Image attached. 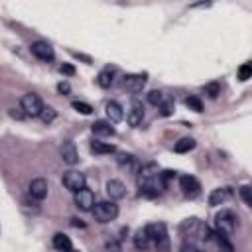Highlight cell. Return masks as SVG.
Segmentation results:
<instances>
[{
  "mask_svg": "<svg viewBox=\"0 0 252 252\" xmlns=\"http://www.w3.org/2000/svg\"><path fill=\"white\" fill-rule=\"evenodd\" d=\"M138 185H140V195H144V197L152 199L160 193L164 183H162V177H160V173H158L156 166H146V168L140 170Z\"/></svg>",
  "mask_w": 252,
  "mask_h": 252,
  "instance_id": "cell-1",
  "label": "cell"
},
{
  "mask_svg": "<svg viewBox=\"0 0 252 252\" xmlns=\"http://www.w3.org/2000/svg\"><path fill=\"white\" fill-rule=\"evenodd\" d=\"M236 229V217L233 215V211H220L215 215V233L219 236H233Z\"/></svg>",
  "mask_w": 252,
  "mask_h": 252,
  "instance_id": "cell-2",
  "label": "cell"
},
{
  "mask_svg": "<svg viewBox=\"0 0 252 252\" xmlns=\"http://www.w3.org/2000/svg\"><path fill=\"white\" fill-rule=\"evenodd\" d=\"M93 217L97 223H110L118 217V205L110 199V201H99L93 205Z\"/></svg>",
  "mask_w": 252,
  "mask_h": 252,
  "instance_id": "cell-3",
  "label": "cell"
},
{
  "mask_svg": "<svg viewBox=\"0 0 252 252\" xmlns=\"http://www.w3.org/2000/svg\"><path fill=\"white\" fill-rule=\"evenodd\" d=\"M179 189H181V193L189 199H195L199 197L201 193V183L197 181V177L193 175H181L179 177Z\"/></svg>",
  "mask_w": 252,
  "mask_h": 252,
  "instance_id": "cell-4",
  "label": "cell"
},
{
  "mask_svg": "<svg viewBox=\"0 0 252 252\" xmlns=\"http://www.w3.org/2000/svg\"><path fill=\"white\" fill-rule=\"evenodd\" d=\"M63 185H65L69 191H79V189H83L85 185H87V177H85V173H81V172H77V170H69V172H65L63 173Z\"/></svg>",
  "mask_w": 252,
  "mask_h": 252,
  "instance_id": "cell-5",
  "label": "cell"
},
{
  "mask_svg": "<svg viewBox=\"0 0 252 252\" xmlns=\"http://www.w3.org/2000/svg\"><path fill=\"white\" fill-rule=\"evenodd\" d=\"M42 107H44L42 99L38 97V94H34V93H28V94H24V97H22V110L28 116H40Z\"/></svg>",
  "mask_w": 252,
  "mask_h": 252,
  "instance_id": "cell-6",
  "label": "cell"
},
{
  "mask_svg": "<svg viewBox=\"0 0 252 252\" xmlns=\"http://www.w3.org/2000/svg\"><path fill=\"white\" fill-rule=\"evenodd\" d=\"M144 231H146V235H148V238L152 242H156L158 246H166V242H168V231H166L164 223H152Z\"/></svg>",
  "mask_w": 252,
  "mask_h": 252,
  "instance_id": "cell-7",
  "label": "cell"
},
{
  "mask_svg": "<svg viewBox=\"0 0 252 252\" xmlns=\"http://www.w3.org/2000/svg\"><path fill=\"white\" fill-rule=\"evenodd\" d=\"M47 191H49V183L47 179L44 177H36V179H32L30 183V189H28V193L32 199H36V201H44L47 197Z\"/></svg>",
  "mask_w": 252,
  "mask_h": 252,
  "instance_id": "cell-8",
  "label": "cell"
},
{
  "mask_svg": "<svg viewBox=\"0 0 252 252\" xmlns=\"http://www.w3.org/2000/svg\"><path fill=\"white\" fill-rule=\"evenodd\" d=\"M146 81H148L146 73H130V75L122 77V87L126 91H130V93H140L144 89Z\"/></svg>",
  "mask_w": 252,
  "mask_h": 252,
  "instance_id": "cell-9",
  "label": "cell"
},
{
  "mask_svg": "<svg viewBox=\"0 0 252 252\" xmlns=\"http://www.w3.org/2000/svg\"><path fill=\"white\" fill-rule=\"evenodd\" d=\"M30 51L40 61H53V57H55V51L47 42H34L30 46Z\"/></svg>",
  "mask_w": 252,
  "mask_h": 252,
  "instance_id": "cell-10",
  "label": "cell"
},
{
  "mask_svg": "<svg viewBox=\"0 0 252 252\" xmlns=\"http://www.w3.org/2000/svg\"><path fill=\"white\" fill-rule=\"evenodd\" d=\"M73 201H75V207H77V209H81V211H91L93 205H94V195H93L91 189H85V187H83V189H79V191H75Z\"/></svg>",
  "mask_w": 252,
  "mask_h": 252,
  "instance_id": "cell-11",
  "label": "cell"
},
{
  "mask_svg": "<svg viewBox=\"0 0 252 252\" xmlns=\"http://www.w3.org/2000/svg\"><path fill=\"white\" fill-rule=\"evenodd\" d=\"M231 197H233V189H231V187H219V189H213L211 195H209V205H211V207L223 205V203L229 201Z\"/></svg>",
  "mask_w": 252,
  "mask_h": 252,
  "instance_id": "cell-12",
  "label": "cell"
},
{
  "mask_svg": "<svg viewBox=\"0 0 252 252\" xmlns=\"http://www.w3.org/2000/svg\"><path fill=\"white\" fill-rule=\"evenodd\" d=\"M61 160L65 162L67 166H75L79 162V154H77V148L73 142H63L61 146Z\"/></svg>",
  "mask_w": 252,
  "mask_h": 252,
  "instance_id": "cell-13",
  "label": "cell"
},
{
  "mask_svg": "<svg viewBox=\"0 0 252 252\" xmlns=\"http://www.w3.org/2000/svg\"><path fill=\"white\" fill-rule=\"evenodd\" d=\"M107 195L112 199V201H118L126 195V187L120 179H109L107 181Z\"/></svg>",
  "mask_w": 252,
  "mask_h": 252,
  "instance_id": "cell-14",
  "label": "cell"
},
{
  "mask_svg": "<svg viewBox=\"0 0 252 252\" xmlns=\"http://www.w3.org/2000/svg\"><path fill=\"white\" fill-rule=\"evenodd\" d=\"M126 120H128L130 126H140L142 120H144V107L138 105V103H134V105L130 107L128 114H126Z\"/></svg>",
  "mask_w": 252,
  "mask_h": 252,
  "instance_id": "cell-15",
  "label": "cell"
},
{
  "mask_svg": "<svg viewBox=\"0 0 252 252\" xmlns=\"http://www.w3.org/2000/svg\"><path fill=\"white\" fill-rule=\"evenodd\" d=\"M93 134L94 136H114L116 130H114V126H110V122L107 120H97L93 124Z\"/></svg>",
  "mask_w": 252,
  "mask_h": 252,
  "instance_id": "cell-16",
  "label": "cell"
},
{
  "mask_svg": "<svg viewBox=\"0 0 252 252\" xmlns=\"http://www.w3.org/2000/svg\"><path fill=\"white\" fill-rule=\"evenodd\" d=\"M107 116H109V122H120L124 118V112H122V107L114 101H110L107 105Z\"/></svg>",
  "mask_w": 252,
  "mask_h": 252,
  "instance_id": "cell-17",
  "label": "cell"
},
{
  "mask_svg": "<svg viewBox=\"0 0 252 252\" xmlns=\"http://www.w3.org/2000/svg\"><path fill=\"white\" fill-rule=\"evenodd\" d=\"M97 83H99V87H103V89H109V87H112V83H114V69H103L101 73H99V77H97Z\"/></svg>",
  "mask_w": 252,
  "mask_h": 252,
  "instance_id": "cell-18",
  "label": "cell"
},
{
  "mask_svg": "<svg viewBox=\"0 0 252 252\" xmlns=\"http://www.w3.org/2000/svg\"><path fill=\"white\" fill-rule=\"evenodd\" d=\"M114 146L112 144H107V142H101V140H94V142H91V152L93 154H99V156H103V154H114Z\"/></svg>",
  "mask_w": 252,
  "mask_h": 252,
  "instance_id": "cell-19",
  "label": "cell"
},
{
  "mask_svg": "<svg viewBox=\"0 0 252 252\" xmlns=\"http://www.w3.org/2000/svg\"><path fill=\"white\" fill-rule=\"evenodd\" d=\"M118 166H120L122 170L134 172V170H136V158H134L132 154H120V156H118Z\"/></svg>",
  "mask_w": 252,
  "mask_h": 252,
  "instance_id": "cell-20",
  "label": "cell"
},
{
  "mask_svg": "<svg viewBox=\"0 0 252 252\" xmlns=\"http://www.w3.org/2000/svg\"><path fill=\"white\" fill-rule=\"evenodd\" d=\"M53 248H57V250H71V248H73V244H71L69 236H65V235L57 233V235L53 236Z\"/></svg>",
  "mask_w": 252,
  "mask_h": 252,
  "instance_id": "cell-21",
  "label": "cell"
},
{
  "mask_svg": "<svg viewBox=\"0 0 252 252\" xmlns=\"http://www.w3.org/2000/svg\"><path fill=\"white\" fill-rule=\"evenodd\" d=\"M195 148V140L193 138H181L179 142H175V146H173V150L177 152V154H187V152H191Z\"/></svg>",
  "mask_w": 252,
  "mask_h": 252,
  "instance_id": "cell-22",
  "label": "cell"
},
{
  "mask_svg": "<svg viewBox=\"0 0 252 252\" xmlns=\"http://www.w3.org/2000/svg\"><path fill=\"white\" fill-rule=\"evenodd\" d=\"M185 107H187L189 110H195V112H201V110H203V103H201L199 97H187V99H185Z\"/></svg>",
  "mask_w": 252,
  "mask_h": 252,
  "instance_id": "cell-23",
  "label": "cell"
},
{
  "mask_svg": "<svg viewBox=\"0 0 252 252\" xmlns=\"http://www.w3.org/2000/svg\"><path fill=\"white\" fill-rule=\"evenodd\" d=\"M164 99H166V94H164L162 91H152V93H148V103L154 105V107H160Z\"/></svg>",
  "mask_w": 252,
  "mask_h": 252,
  "instance_id": "cell-24",
  "label": "cell"
},
{
  "mask_svg": "<svg viewBox=\"0 0 252 252\" xmlns=\"http://www.w3.org/2000/svg\"><path fill=\"white\" fill-rule=\"evenodd\" d=\"M148 242H150V238H148L146 231H144V229H142V231H138V233H136V236H134V246L140 250V248H146V246H148Z\"/></svg>",
  "mask_w": 252,
  "mask_h": 252,
  "instance_id": "cell-25",
  "label": "cell"
},
{
  "mask_svg": "<svg viewBox=\"0 0 252 252\" xmlns=\"http://www.w3.org/2000/svg\"><path fill=\"white\" fill-rule=\"evenodd\" d=\"M55 116H57V112L51 109V107H42V112H40V118L46 122V124H49V122H53L55 120Z\"/></svg>",
  "mask_w": 252,
  "mask_h": 252,
  "instance_id": "cell-26",
  "label": "cell"
},
{
  "mask_svg": "<svg viewBox=\"0 0 252 252\" xmlns=\"http://www.w3.org/2000/svg\"><path fill=\"white\" fill-rule=\"evenodd\" d=\"M250 77H252V65H250V63H242V65L238 67V79L244 83Z\"/></svg>",
  "mask_w": 252,
  "mask_h": 252,
  "instance_id": "cell-27",
  "label": "cell"
},
{
  "mask_svg": "<svg viewBox=\"0 0 252 252\" xmlns=\"http://www.w3.org/2000/svg\"><path fill=\"white\" fill-rule=\"evenodd\" d=\"M158 109H160V110H162V114H164V116H170V114L173 112V99H170V97H166V99L162 101V105H160V107H158Z\"/></svg>",
  "mask_w": 252,
  "mask_h": 252,
  "instance_id": "cell-28",
  "label": "cell"
},
{
  "mask_svg": "<svg viewBox=\"0 0 252 252\" xmlns=\"http://www.w3.org/2000/svg\"><path fill=\"white\" fill-rule=\"evenodd\" d=\"M71 107H73L77 112H81V114H91V112H93V107L87 105V103H83V101H73Z\"/></svg>",
  "mask_w": 252,
  "mask_h": 252,
  "instance_id": "cell-29",
  "label": "cell"
},
{
  "mask_svg": "<svg viewBox=\"0 0 252 252\" xmlns=\"http://www.w3.org/2000/svg\"><path fill=\"white\" fill-rule=\"evenodd\" d=\"M205 93L209 94L211 99H217V97H219V93H220L219 83H211V85H207V87H205Z\"/></svg>",
  "mask_w": 252,
  "mask_h": 252,
  "instance_id": "cell-30",
  "label": "cell"
},
{
  "mask_svg": "<svg viewBox=\"0 0 252 252\" xmlns=\"http://www.w3.org/2000/svg\"><path fill=\"white\" fill-rule=\"evenodd\" d=\"M240 195H242V199H244L246 205H252V199H250V187H248V185L240 187Z\"/></svg>",
  "mask_w": 252,
  "mask_h": 252,
  "instance_id": "cell-31",
  "label": "cell"
},
{
  "mask_svg": "<svg viewBox=\"0 0 252 252\" xmlns=\"http://www.w3.org/2000/svg\"><path fill=\"white\" fill-rule=\"evenodd\" d=\"M59 73H63V75H75V67L69 65V63H63V65L59 67Z\"/></svg>",
  "mask_w": 252,
  "mask_h": 252,
  "instance_id": "cell-32",
  "label": "cell"
},
{
  "mask_svg": "<svg viewBox=\"0 0 252 252\" xmlns=\"http://www.w3.org/2000/svg\"><path fill=\"white\" fill-rule=\"evenodd\" d=\"M57 91H59L61 94H69L71 87H69V83H59V85H57Z\"/></svg>",
  "mask_w": 252,
  "mask_h": 252,
  "instance_id": "cell-33",
  "label": "cell"
},
{
  "mask_svg": "<svg viewBox=\"0 0 252 252\" xmlns=\"http://www.w3.org/2000/svg\"><path fill=\"white\" fill-rule=\"evenodd\" d=\"M71 225H73V227H85L79 219H71Z\"/></svg>",
  "mask_w": 252,
  "mask_h": 252,
  "instance_id": "cell-34",
  "label": "cell"
}]
</instances>
